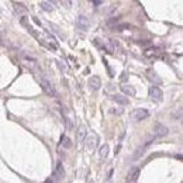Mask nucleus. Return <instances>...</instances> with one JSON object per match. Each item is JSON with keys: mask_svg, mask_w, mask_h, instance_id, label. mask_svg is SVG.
<instances>
[{"mask_svg": "<svg viewBox=\"0 0 183 183\" xmlns=\"http://www.w3.org/2000/svg\"><path fill=\"white\" fill-rule=\"evenodd\" d=\"M97 142H99V137L95 132H90L87 137H85V145L87 150H95V146L97 145Z\"/></svg>", "mask_w": 183, "mask_h": 183, "instance_id": "obj_6", "label": "nucleus"}, {"mask_svg": "<svg viewBox=\"0 0 183 183\" xmlns=\"http://www.w3.org/2000/svg\"><path fill=\"white\" fill-rule=\"evenodd\" d=\"M76 27L82 31H86L89 27H90V21H89V18L86 16H79L76 18Z\"/></svg>", "mask_w": 183, "mask_h": 183, "instance_id": "obj_7", "label": "nucleus"}, {"mask_svg": "<svg viewBox=\"0 0 183 183\" xmlns=\"http://www.w3.org/2000/svg\"><path fill=\"white\" fill-rule=\"evenodd\" d=\"M150 116V111L146 109H142V107H138V109H134L130 113V118L132 120V121H142V120H145L146 117Z\"/></svg>", "mask_w": 183, "mask_h": 183, "instance_id": "obj_2", "label": "nucleus"}, {"mask_svg": "<svg viewBox=\"0 0 183 183\" xmlns=\"http://www.w3.org/2000/svg\"><path fill=\"white\" fill-rule=\"evenodd\" d=\"M85 134H86V128H85V125H80V127H79V131H78V138H79V141H82V140H83Z\"/></svg>", "mask_w": 183, "mask_h": 183, "instance_id": "obj_18", "label": "nucleus"}, {"mask_svg": "<svg viewBox=\"0 0 183 183\" xmlns=\"http://www.w3.org/2000/svg\"><path fill=\"white\" fill-rule=\"evenodd\" d=\"M113 169L110 171V173L107 175V177H106V180H104V183H111V179H113Z\"/></svg>", "mask_w": 183, "mask_h": 183, "instance_id": "obj_20", "label": "nucleus"}, {"mask_svg": "<svg viewBox=\"0 0 183 183\" xmlns=\"http://www.w3.org/2000/svg\"><path fill=\"white\" fill-rule=\"evenodd\" d=\"M138 176H140V168L134 166V168H131L130 171H128L127 177H125V182H127V183H132V182H135V180L138 179Z\"/></svg>", "mask_w": 183, "mask_h": 183, "instance_id": "obj_8", "label": "nucleus"}, {"mask_svg": "<svg viewBox=\"0 0 183 183\" xmlns=\"http://www.w3.org/2000/svg\"><path fill=\"white\" fill-rule=\"evenodd\" d=\"M89 86H90V89H93V90H99V89L101 87V79L99 76H92L90 79H89Z\"/></svg>", "mask_w": 183, "mask_h": 183, "instance_id": "obj_10", "label": "nucleus"}, {"mask_svg": "<svg viewBox=\"0 0 183 183\" xmlns=\"http://www.w3.org/2000/svg\"><path fill=\"white\" fill-rule=\"evenodd\" d=\"M150 97L152 101H156V103H161L163 100V92L158 87V86H151L150 87Z\"/></svg>", "mask_w": 183, "mask_h": 183, "instance_id": "obj_4", "label": "nucleus"}, {"mask_svg": "<svg viewBox=\"0 0 183 183\" xmlns=\"http://www.w3.org/2000/svg\"><path fill=\"white\" fill-rule=\"evenodd\" d=\"M168 132H169V130H168V127H166V125L156 123L155 127H154L152 135L155 137V140H156V138H162V137H165V135H168Z\"/></svg>", "mask_w": 183, "mask_h": 183, "instance_id": "obj_5", "label": "nucleus"}, {"mask_svg": "<svg viewBox=\"0 0 183 183\" xmlns=\"http://www.w3.org/2000/svg\"><path fill=\"white\" fill-rule=\"evenodd\" d=\"M40 7L44 10V11H48V13L54 10V4L49 3V2H41V3H40Z\"/></svg>", "mask_w": 183, "mask_h": 183, "instance_id": "obj_14", "label": "nucleus"}, {"mask_svg": "<svg viewBox=\"0 0 183 183\" xmlns=\"http://www.w3.org/2000/svg\"><path fill=\"white\" fill-rule=\"evenodd\" d=\"M93 4H96V6H99V4H101V2H100V0H95V2H93Z\"/></svg>", "mask_w": 183, "mask_h": 183, "instance_id": "obj_22", "label": "nucleus"}, {"mask_svg": "<svg viewBox=\"0 0 183 183\" xmlns=\"http://www.w3.org/2000/svg\"><path fill=\"white\" fill-rule=\"evenodd\" d=\"M121 92L124 93V96H132V97H134V96L137 95L135 87L131 85H121Z\"/></svg>", "mask_w": 183, "mask_h": 183, "instance_id": "obj_11", "label": "nucleus"}, {"mask_svg": "<svg viewBox=\"0 0 183 183\" xmlns=\"http://www.w3.org/2000/svg\"><path fill=\"white\" fill-rule=\"evenodd\" d=\"M159 51H161V48H151V49H148V51L145 52V55L146 56H156V55H159Z\"/></svg>", "mask_w": 183, "mask_h": 183, "instance_id": "obj_17", "label": "nucleus"}, {"mask_svg": "<svg viewBox=\"0 0 183 183\" xmlns=\"http://www.w3.org/2000/svg\"><path fill=\"white\" fill-rule=\"evenodd\" d=\"M44 183H54V180H52V179H47Z\"/></svg>", "mask_w": 183, "mask_h": 183, "instance_id": "obj_23", "label": "nucleus"}, {"mask_svg": "<svg viewBox=\"0 0 183 183\" xmlns=\"http://www.w3.org/2000/svg\"><path fill=\"white\" fill-rule=\"evenodd\" d=\"M110 113L111 114H117V116H121L124 113V110L123 109H110Z\"/></svg>", "mask_w": 183, "mask_h": 183, "instance_id": "obj_19", "label": "nucleus"}, {"mask_svg": "<svg viewBox=\"0 0 183 183\" xmlns=\"http://www.w3.org/2000/svg\"><path fill=\"white\" fill-rule=\"evenodd\" d=\"M61 145L64 146V148H70V146H72V141H70L69 137H66V135H62V138H61Z\"/></svg>", "mask_w": 183, "mask_h": 183, "instance_id": "obj_15", "label": "nucleus"}, {"mask_svg": "<svg viewBox=\"0 0 183 183\" xmlns=\"http://www.w3.org/2000/svg\"><path fill=\"white\" fill-rule=\"evenodd\" d=\"M111 99H113V101H116L117 104H120V106H127V104L130 103L128 97H125L124 95H120V93L113 95V96H111Z\"/></svg>", "mask_w": 183, "mask_h": 183, "instance_id": "obj_9", "label": "nucleus"}, {"mask_svg": "<svg viewBox=\"0 0 183 183\" xmlns=\"http://www.w3.org/2000/svg\"><path fill=\"white\" fill-rule=\"evenodd\" d=\"M127 78H128V75H127V73H123V78H121V80H127Z\"/></svg>", "mask_w": 183, "mask_h": 183, "instance_id": "obj_21", "label": "nucleus"}, {"mask_svg": "<svg viewBox=\"0 0 183 183\" xmlns=\"http://www.w3.org/2000/svg\"><path fill=\"white\" fill-rule=\"evenodd\" d=\"M64 176H65V169H64V166H62V163L59 162V163L56 165L55 171H54V179L59 180V179H62Z\"/></svg>", "mask_w": 183, "mask_h": 183, "instance_id": "obj_12", "label": "nucleus"}, {"mask_svg": "<svg viewBox=\"0 0 183 183\" xmlns=\"http://www.w3.org/2000/svg\"><path fill=\"white\" fill-rule=\"evenodd\" d=\"M28 27V31H31V33L34 34V35L38 38V41H40V44H42V45H45L47 48L49 49H58V45H56V41H55V38L51 35L49 33H47V31H44L42 28H41L40 31H35L31 25H27Z\"/></svg>", "mask_w": 183, "mask_h": 183, "instance_id": "obj_1", "label": "nucleus"}, {"mask_svg": "<svg viewBox=\"0 0 183 183\" xmlns=\"http://www.w3.org/2000/svg\"><path fill=\"white\" fill-rule=\"evenodd\" d=\"M40 85H41V87H42V90L45 92L48 96H52V97L56 96V90H55L54 85H52L49 80L44 79V78H40Z\"/></svg>", "mask_w": 183, "mask_h": 183, "instance_id": "obj_3", "label": "nucleus"}, {"mask_svg": "<svg viewBox=\"0 0 183 183\" xmlns=\"http://www.w3.org/2000/svg\"><path fill=\"white\" fill-rule=\"evenodd\" d=\"M109 151H110L109 145H103V146H101L100 151H99V156H100V159H106L107 155H109Z\"/></svg>", "mask_w": 183, "mask_h": 183, "instance_id": "obj_13", "label": "nucleus"}, {"mask_svg": "<svg viewBox=\"0 0 183 183\" xmlns=\"http://www.w3.org/2000/svg\"><path fill=\"white\" fill-rule=\"evenodd\" d=\"M14 6H16V11L20 13V14H25V13H27V9H25L21 3H17V2H16Z\"/></svg>", "mask_w": 183, "mask_h": 183, "instance_id": "obj_16", "label": "nucleus"}]
</instances>
